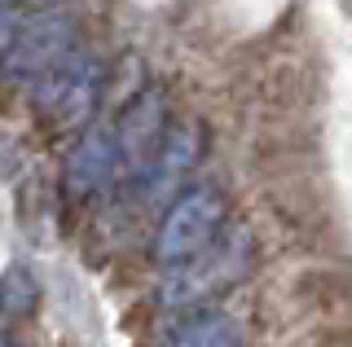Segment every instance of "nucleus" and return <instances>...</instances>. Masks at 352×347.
Listing matches in <instances>:
<instances>
[{
  "label": "nucleus",
  "instance_id": "obj_1",
  "mask_svg": "<svg viewBox=\"0 0 352 347\" xmlns=\"http://www.w3.org/2000/svg\"><path fill=\"white\" fill-rule=\"evenodd\" d=\"M225 215L229 202L216 185H194L176 193L154 229V264L172 273V268H185L198 255H207L225 237Z\"/></svg>",
  "mask_w": 352,
  "mask_h": 347
},
{
  "label": "nucleus",
  "instance_id": "obj_2",
  "mask_svg": "<svg viewBox=\"0 0 352 347\" xmlns=\"http://www.w3.org/2000/svg\"><path fill=\"white\" fill-rule=\"evenodd\" d=\"M5 80L14 84H36L44 71H53L75 53V14L71 9H5Z\"/></svg>",
  "mask_w": 352,
  "mask_h": 347
},
{
  "label": "nucleus",
  "instance_id": "obj_3",
  "mask_svg": "<svg viewBox=\"0 0 352 347\" xmlns=\"http://www.w3.org/2000/svg\"><path fill=\"white\" fill-rule=\"evenodd\" d=\"M106 84V67L93 53L75 49L66 62L53 71H44L36 84H27V97L36 106V115L53 128H80L88 115L97 110V97Z\"/></svg>",
  "mask_w": 352,
  "mask_h": 347
},
{
  "label": "nucleus",
  "instance_id": "obj_4",
  "mask_svg": "<svg viewBox=\"0 0 352 347\" xmlns=\"http://www.w3.org/2000/svg\"><path fill=\"white\" fill-rule=\"evenodd\" d=\"M242 268H247V233H225L212 251L198 255L194 264L163 273L159 303L163 308H190V303H203L212 290L229 286Z\"/></svg>",
  "mask_w": 352,
  "mask_h": 347
},
{
  "label": "nucleus",
  "instance_id": "obj_5",
  "mask_svg": "<svg viewBox=\"0 0 352 347\" xmlns=\"http://www.w3.org/2000/svg\"><path fill=\"white\" fill-rule=\"evenodd\" d=\"M168 106H163V93L159 88H146L141 97H132L128 110L119 115L115 123V136H119V158H124V171L128 176H146L154 154L163 149L168 141Z\"/></svg>",
  "mask_w": 352,
  "mask_h": 347
},
{
  "label": "nucleus",
  "instance_id": "obj_6",
  "mask_svg": "<svg viewBox=\"0 0 352 347\" xmlns=\"http://www.w3.org/2000/svg\"><path fill=\"white\" fill-rule=\"evenodd\" d=\"M119 171H124V158H119L115 123L84 128V136L71 145V158H66V189H71V198H93Z\"/></svg>",
  "mask_w": 352,
  "mask_h": 347
},
{
  "label": "nucleus",
  "instance_id": "obj_7",
  "mask_svg": "<svg viewBox=\"0 0 352 347\" xmlns=\"http://www.w3.org/2000/svg\"><path fill=\"white\" fill-rule=\"evenodd\" d=\"M194 158H198V128L194 123H176L168 132V141H163V149L154 154L150 171L141 176V180H146V193H150V198H154V193H168L176 180L190 171Z\"/></svg>",
  "mask_w": 352,
  "mask_h": 347
},
{
  "label": "nucleus",
  "instance_id": "obj_8",
  "mask_svg": "<svg viewBox=\"0 0 352 347\" xmlns=\"http://www.w3.org/2000/svg\"><path fill=\"white\" fill-rule=\"evenodd\" d=\"M168 347H242V330L225 312H198V317L176 325Z\"/></svg>",
  "mask_w": 352,
  "mask_h": 347
},
{
  "label": "nucleus",
  "instance_id": "obj_9",
  "mask_svg": "<svg viewBox=\"0 0 352 347\" xmlns=\"http://www.w3.org/2000/svg\"><path fill=\"white\" fill-rule=\"evenodd\" d=\"M36 308V277L27 268H9L5 273V317H22Z\"/></svg>",
  "mask_w": 352,
  "mask_h": 347
}]
</instances>
